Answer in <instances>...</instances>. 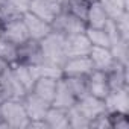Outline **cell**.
Segmentation results:
<instances>
[{
    "label": "cell",
    "instance_id": "24",
    "mask_svg": "<svg viewBox=\"0 0 129 129\" xmlns=\"http://www.w3.org/2000/svg\"><path fill=\"white\" fill-rule=\"evenodd\" d=\"M85 35L94 47H109V37L105 27H87Z\"/></svg>",
    "mask_w": 129,
    "mask_h": 129
},
{
    "label": "cell",
    "instance_id": "12",
    "mask_svg": "<svg viewBox=\"0 0 129 129\" xmlns=\"http://www.w3.org/2000/svg\"><path fill=\"white\" fill-rule=\"evenodd\" d=\"M23 21L26 24V29H27L29 37L32 40H37V41H41L43 38H46L53 30L52 23H49V21L37 17L35 14H32L29 11L23 15Z\"/></svg>",
    "mask_w": 129,
    "mask_h": 129
},
{
    "label": "cell",
    "instance_id": "8",
    "mask_svg": "<svg viewBox=\"0 0 129 129\" xmlns=\"http://www.w3.org/2000/svg\"><path fill=\"white\" fill-rule=\"evenodd\" d=\"M105 109L108 112L129 114V88H115L103 97Z\"/></svg>",
    "mask_w": 129,
    "mask_h": 129
},
{
    "label": "cell",
    "instance_id": "10",
    "mask_svg": "<svg viewBox=\"0 0 129 129\" xmlns=\"http://www.w3.org/2000/svg\"><path fill=\"white\" fill-rule=\"evenodd\" d=\"M62 76H81L87 78L94 69L88 56H75V58H67L66 62L62 64Z\"/></svg>",
    "mask_w": 129,
    "mask_h": 129
},
{
    "label": "cell",
    "instance_id": "1",
    "mask_svg": "<svg viewBox=\"0 0 129 129\" xmlns=\"http://www.w3.org/2000/svg\"><path fill=\"white\" fill-rule=\"evenodd\" d=\"M0 118L5 127L9 129H27L29 124V118L26 115L21 100H2L0 102Z\"/></svg>",
    "mask_w": 129,
    "mask_h": 129
},
{
    "label": "cell",
    "instance_id": "17",
    "mask_svg": "<svg viewBox=\"0 0 129 129\" xmlns=\"http://www.w3.org/2000/svg\"><path fill=\"white\" fill-rule=\"evenodd\" d=\"M78 102L76 96L73 94V91L70 90L69 84L66 82V79L61 78L58 81V87H56V91H55V96H53V100H52V106H58V108H72L75 103Z\"/></svg>",
    "mask_w": 129,
    "mask_h": 129
},
{
    "label": "cell",
    "instance_id": "19",
    "mask_svg": "<svg viewBox=\"0 0 129 129\" xmlns=\"http://www.w3.org/2000/svg\"><path fill=\"white\" fill-rule=\"evenodd\" d=\"M108 21H109V15L102 6V3L99 0H93L88 5L87 15H85L87 27H105Z\"/></svg>",
    "mask_w": 129,
    "mask_h": 129
},
{
    "label": "cell",
    "instance_id": "14",
    "mask_svg": "<svg viewBox=\"0 0 129 129\" xmlns=\"http://www.w3.org/2000/svg\"><path fill=\"white\" fill-rule=\"evenodd\" d=\"M29 11V0H0V23L23 17Z\"/></svg>",
    "mask_w": 129,
    "mask_h": 129
},
{
    "label": "cell",
    "instance_id": "31",
    "mask_svg": "<svg viewBox=\"0 0 129 129\" xmlns=\"http://www.w3.org/2000/svg\"><path fill=\"white\" fill-rule=\"evenodd\" d=\"M111 129H129V114L109 112Z\"/></svg>",
    "mask_w": 129,
    "mask_h": 129
},
{
    "label": "cell",
    "instance_id": "27",
    "mask_svg": "<svg viewBox=\"0 0 129 129\" xmlns=\"http://www.w3.org/2000/svg\"><path fill=\"white\" fill-rule=\"evenodd\" d=\"M99 2L108 12L109 18H115L120 14L129 11V0H99Z\"/></svg>",
    "mask_w": 129,
    "mask_h": 129
},
{
    "label": "cell",
    "instance_id": "35",
    "mask_svg": "<svg viewBox=\"0 0 129 129\" xmlns=\"http://www.w3.org/2000/svg\"><path fill=\"white\" fill-rule=\"evenodd\" d=\"M61 2H66V0H61Z\"/></svg>",
    "mask_w": 129,
    "mask_h": 129
},
{
    "label": "cell",
    "instance_id": "33",
    "mask_svg": "<svg viewBox=\"0 0 129 129\" xmlns=\"http://www.w3.org/2000/svg\"><path fill=\"white\" fill-rule=\"evenodd\" d=\"M8 67H9V64H6V62L2 59V58H0V75H2V73H3V72L8 69Z\"/></svg>",
    "mask_w": 129,
    "mask_h": 129
},
{
    "label": "cell",
    "instance_id": "9",
    "mask_svg": "<svg viewBox=\"0 0 129 129\" xmlns=\"http://www.w3.org/2000/svg\"><path fill=\"white\" fill-rule=\"evenodd\" d=\"M91 43L87 38L85 32L82 34H75V35H67L64 38V49H66V56L67 58H75V56H88L91 50Z\"/></svg>",
    "mask_w": 129,
    "mask_h": 129
},
{
    "label": "cell",
    "instance_id": "20",
    "mask_svg": "<svg viewBox=\"0 0 129 129\" xmlns=\"http://www.w3.org/2000/svg\"><path fill=\"white\" fill-rule=\"evenodd\" d=\"M9 67L14 72L15 78L20 81V84L26 88V91H30L32 85L38 79L37 67L35 66H26V64H21V62H14V64H11Z\"/></svg>",
    "mask_w": 129,
    "mask_h": 129
},
{
    "label": "cell",
    "instance_id": "29",
    "mask_svg": "<svg viewBox=\"0 0 129 129\" xmlns=\"http://www.w3.org/2000/svg\"><path fill=\"white\" fill-rule=\"evenodd\" d=\"M64 9L72 12L73 15L85 20V15H87V9H88V3H82V2H78V0H66L64 2Z\"/></svg>",
    "mask_w": 129,
    "mask_h": 129
},
{
    "label": "cell",
    "instance_id": "22",
    "mask_svg": "<svg viewBox=\"0 0 129 129\" xmlns=\"http://www.w3.org/2000/svg\"><path fill=\"white\" fill-rule=\"evenodd\" d=\"M109 90L115 88H129V76H127V66L123 64H115V66L106 73Z\"/></svg>",
    "mask_w": 129,
    "mask_h": 129
},
{
    "label": "cell",
    "instance_id": "32",
    "mask_svg": "<svg viewBox=\"0 0 129 129\" xmlns=\"http://www.w3.org/2000/svg\"><path fill=\"white\" fill-rule=\"evenodd\" d=\"M111 129V120H109V112L105 111L100 115H97L96 118H93L90 121V129Z\"/></svg>",
    "mask_w": 129,
    "mask_h": 129
},
{
    "label": "cell",
    "instance_id": "3",
    "mask_svg": "<svg viewBox=\"0 0 129 129\" xmlns=\"http://www.w3.org/2000/svg\"><path fill=\"white\" fill-rule=\"evenodd\" d=\"M52 27H53L55 32L67 37V35H75V34L85 32L87 23H85V20L73 15L72 12H69L66 9H62L61 14L52 21Z\"/></svg>",
    "mask_w": 129,
    "mask_h": 129
},
{
    "label": "cell",
    "instance_id": "34",
    "mask_svg": "<svg viewBox=\"0 0 129 129\" xmlns=\"http://www.w3.org/2000/svg\"><path fill=\"white\" fill-rule=\"evenodd\" d=\"M78 2H82V3H88V5H90L93 0H78Z\"/></svg>",
    "mask_w": 129,
    "mask_h": 129
},
{
    "label": "cell",
    "instance_id": "23",
    "mask_svg": "<svg viewBox=\"0 0 129 129\" xmlns=\"http://www.w3.org/2000/svg\"><path fill=\"white\" fill-rule=\"evenodd\" d=\"M109 50L114 56V59L118 64L127 66V58H129V41L123 37H115L109 41Z\"/></svg>",
    "mask_w": 129,
    "mask_h": 129
},
{
    "label": "cell",
    "instance_id": "2",
    "mask_svg": "<svg viewBox=\"0 0 129 129\" xmlns=\"http://www.w3.org/2000/svg\"><path fill=\"white\" fill-rule=\"evenodd\" d=\"M64 37L62 34H58L52 30L46 38L40 41L41 44V52H43V61L53 64V66L62 67V64L66 62V49H64Z\"/></svg>",
    "mask_w": 129,
    "mask_h": 129
},
{
    "label": "cell",
    "instance_id": "11",
    "mask_svg": "<svg viewBox=\"0 0 129 129\" xmlns=\"http://www.w3.org/2000/svg\"><path fill=\"white\" fill-rule=\"evenodd\" d=\"M17 62L26 64V66H38V64H41L43 62V52H41L40 41L29 38L27 41L20 44Z\"/></svg>",
    "mask_w": 129,
    "mask_h": 129
},
{
    "label": "cell",
    "instance_id": "5",
    "mask_svg": "<svg viewBox=\"0 0 129 129\" xmlns=\"http://www.w3.org/2000/svg\"><path fill=\"white\" fill-rule=\"evenodd\" d=\"M0 37L6 38L8 41L14 43L17 46L23 44L24 41H27L30 38L29 34H27L26 24L23 21V17L2 21V23H0Z\"/></svg>",
    "mask_w": 129,
    "mask_h": 129
},
{
    "label": "cell",
    "instance_id": "18",
    "mask_svg": "<svg viewBox=\"0 0 129 129\" xmlns=\"http://www.w3.org/2000/svg\"><path fill=\"white\" fill-rule=\"evenodd\" d=\"M61 79V78H59ZM58 78H50V76H40L35 84L32 85V93L40 96L41 99H44L46 102L52 103L53 100V96H55V91H56V87H58Z\"/></svg>",
    "mask_w": 129,
    "mask_h": 129
},
{
    "label": "cell",
    "instance_id": "25",
    "mask_svg": "<svg viewBox=\"0 0 129 129\" xmlns=\"http://www.w3.org/2000/svg\"><path fill=\"white\" fill-rule=\"evenodd\" d=\"M0 58L6 64H14L18 59V46L8 41L6 38L0 37Z\"/></svg>",
    "mask_w": 129,
    "mask_h": 129
},
{
    "label": "cell",
    "instance_id": "6",
    "mask_svg": "<svg viewBox=\"0 0 129 129\" xmlns=\"http://www.w3.org/2000/svg\"><path fill=\"white\" fill-rule=\"evenodd\" d=\"M64 9L61 0H29V12L52 23Z\"/></svg>",
    "mask_w": 129,
    "mask_h": 129
},
{
    "label": "cell",
    "instance_id": "21",
    "mask_svg": "<svg viewBox=\"0 0 129 129\" xmlns=\"http://www.w3.org/2000/svg\"><path fill=\"white\" fill-rule=\"evenodd\" d=\"M44 121L47 124V129H69L67 109L50 105V108L47 109V114L44 117Z\"/></svg>",
    "mask_w": 129,
    "mask_h": 129
},
{
    "label": "cell",
    "instance_id": "4",
    "mask_svg": "<svg viewBox=\"0 0 129 129\" xmlns=\"http://www.w3.org/2000/svg\"><path fill=\"white\" fill-rule=\"evenodd\" d=\"M26 93H27L26 88L15 78L11 67H8L2 75H0V97H2V100H5V99L21 100Z\"/></svg>",
    "mask_w": 129,
    "mask_h": 129
},
{
    "label": "cell",
    "instance_id": "28",
    "mask_svg": "<svg viewBox=\"0 0 129 129\" xmlns=\"http://www.w3.org/2000/svg\"><path fill=\"white\" fill-rule=\"evenodd\" d=\"M66 79V82L69 84L70 90L73 91V94L76 96V99L79 100L81 97L88 94V82L87 78H81V76H62Z\"/></svg>",
    "mask_w": 129,
    "mask_h": 129
},
{
    "label": "cell",
    "instance_id": "7",
    "mask_svg": "<svg viewBox=\"0 0 129 129\" xmlns=\"http://www.w3.org/2000/svg\"><path fill=\"white\" fill-rule=\"evenodd\" d=\"M21 102H23V106H24V111H26V115H27L29 121L44 120V117L47 114V109L50 108L49 102H46L40 96L34 94L32 91H27L24 94V97L21 99Z\"/></svg>",
    "mask_w": 129,
    "mask_h": 129
},
{
    "label": "cell",
    "instance_id": "15",
    "mask_svg": "<svg viewBox=\"0 0 129 129\" xmlns=\"http://www.w3.org/2000/svg\"><path fill=\"white\" fill-rule=\"evenodd\" d=\"M76 108L91 121L93 118H96L97 115H100L102 112H105V103H103V99H99L96 96H91V94H87L84 97H81L76 103Z\"/></svg>",
    "mask_w": 129,
    "mask_h": 129
},
{
    "label": "cell",
    "instance_id": "16",
    "mask_svg": "<svg viewBox=\"0 0 129 129\" xmlns=\"http://www.w3.org/2000/svg\"><path fill=\"white\" fill-rule=\"evenodd\" d=\"M88 82V94L96 96L99 99H103L109 93V84H108V76L105 72L100 70H93L87 76Z\"/></svg>",
    "mask_w": 129,
    "mask_h": 129
},
{
    "label": "cell",
    "instance_id": "26",
    "mask_svg": "<svg viewBox=\"0 0 129 129\" xmlns=\"http://www.w3.org/2000/svg\"><path fill=\"white\" fill-rule=\"evenodd\" d=\"M69 115V129H90V120L73 105L67 109Z\"/></svg>",
    "mask_w": 129,
    "mask_h": 129
},
{
    "label": "cell",
    "instance_id": "30",
    "mask_svg": "<svg viewBox=\"0 0 129 129\" xmlns=\"http://www.w3.org/2000/svg\"><path fill=\"white\" fill-rule=\"evenodd\" d=\"M111 20L114 21L115 29L118 30V34H120L124 40L129 41V11H126V12H123V14H120L118 17L111 18Z\"/></svg>",
    "mask_w": 129,
    "mask_h": 129
},
{
    "label": "cell",
    "instance_id": "13",
    "mask_svg": "<svg viewBox=\"0 0 129 129\" xmlns=\"http://www.w3.org/2000/svg\"><path fill=\"white\" fill-rule=\"evenodd\" d=\"M88 58L93 64L94 70H100V72H105V73H108L117 64V61L114 59L109 47H94L93 46L90 53H88Z\"/></svg>",
    "mask_w": 129,
    "mask_h": 129
}]
</instances>
